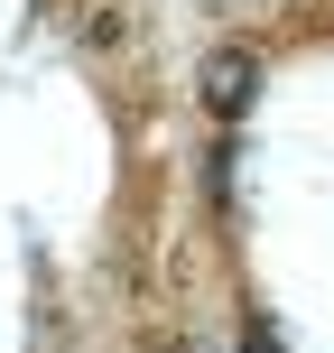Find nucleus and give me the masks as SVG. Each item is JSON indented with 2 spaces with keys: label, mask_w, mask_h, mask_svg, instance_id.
I'll return each mask as SVG.
<instances>
[{
  "label": "nucleus",
  "mask_w": 334,
  "mask_h": 353,
  "mask_svg": "<svg viewBox=\"0 0 334 353\" xmlns=\"http://www.w3.org/2000/svg\"><path fill=\"white\" fill-rule=\"evenodd\" d=\"M195 93H205L213 121H242V112L260 103V56H251V47H213L205 74H195Z\"/></svg>",
  "instance_id": "obj_1"
},
{
  "label": "nucleus",
  "mask_w": 334,
  "mask_h": 353,
  "mask_svg": "<svg viewBox=\"0 0 334 353\" xmlns=\"http://www.w3.org/2000/svg\"><path fill=\"white\" fill-rule=\"evenodd\" d=\"M242 344H251V353H279V335H269V316H242Z\"/></svg>",
  "instance_id": "obj_2"
},
{
  "label": "nucleus",
  "mask_w": 334,
  "mask_h": 353,
  "mask_svg": "<svg viewBox=\"0 0 334 353\" xmlns=\"http://www.w3.org/2000/svg\"><path fill=\"white\" fill-rule=\"evenodd\" d=\"M158 353H186V344H176V335H158Z\"/></svg>",
  "instance_id": "obj_3"
}]
</instances>
